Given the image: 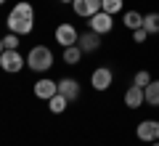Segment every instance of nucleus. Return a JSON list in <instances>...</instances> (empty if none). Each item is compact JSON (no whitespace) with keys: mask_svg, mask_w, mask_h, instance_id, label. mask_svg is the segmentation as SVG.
<instances>
[{"mask_svg":"<svg viewBox=\"0 0 159 146\" xmlns=\"http://www.w3.org/2000/svg\"><path fill=\"white\" fill-rule=\"evenodd\" d=\"M8 29H11L13 35H29L34 29V8L32 3H27V0H21V3H16V6L8 11V19H6Z\"/></svg>","mask_w":159,"mask_h":146,"instance_id":"f257e3e1","label":"nucleus"},{"mask_svg":"<svg viewBox=\"0 0 159 146\" xmlns=\"http://www.w3.org/2000/svg\"><path fill=\"white\" fill-rule=\"evenodd\" d=\"M53 51L48 48V45H34V48H29L27 53V67L32 69V72H48V69L53 67Z\"/></svg>","mask_w":159,"mask_h":146,"instance_id":"f03ea898","label":"nucleus"},{"mask_svg":"<svg viewBox=\"0 0 159 146\" xmlns=\"http://www.w3.org/2000/svg\"><path fill=\"white\" fill-rule=\"evenodd\" d=\"M53 37H56V43L61 45V48H69V45H77L80 32H77V27H74V24L61 21V24L56 27V32H53Z\"/></svg>","mask_w":159,"mask_h":146,"instance_id":"7ed1b4c3","label":"nucleus"},{"mask_svg":"<svg viewBox=\"0 0 159 146\" xmlns=\"http://www.w3.org/2000/svg\"><path fill=\"white\" fill-rule=\"evenodd\" d=\"M111 82H114L111 67H96L90 72V85H93V90H98V93L109 90V88H111Z\"/></svg>","mask_w":159,"mask_h":146,"instance_id":"20e7f679","label":"nucleus"},{"mask_svg":"<svg viewBox=\"0 0 159 146\" xmlns=\"http://www.w3.org/2000/svg\"><path fill=\"white\" fill-rule=\"evenodd\" d=\"M24 56L19 51H3V56H0V69H3V72H8V74H16V72H21L24 69Z\"/></svg>","mask_w":159,"mask_h":146,"instance_id":"39448f33","label":"nucleus"},{"mask_svg":"<svg viewBox=\"0 0 159 146\" xmlns=\"http://www.w3.org/2000/svg\"><path fill=\"white\" fill-rule=\"evenodd\" d=\"M135 135H138V141H143V144L159 141V120H141L138 128H135Z\"/></svg>","mask_w":159,"mask_h":146,"instance_id":"423d86ee","label":"nucleus"},{"mask_svg":"<svg viewBox=\"0 0 159 146\" xmlns=\"http://www.w3.org/2000/svg\"><path fill=\"white\" fill-rule=\"evenodd\" d=\"M88 29H93V32H98V35H109L114 29V16L106 13V11H98L96 16L88 19Z\"/></svg>","mask_w":159,"mask_h":146,"instance_id":"0eeeda50","label":"nucleus"},{"mask_svg":"<svg viewBox=\"0 0 159 146\" xmlns=\"http://www.w3.org/2000/svg\"><path fill=\"white\" fill-rule=\"evenodd\" d=\"M58 93V80H51V77H43L34 82V96H37L40 101H48L53 96Z\"/></svg>","mask_w":159,"mask_h":146,"instance_id":"6e6552de","label":"nucleus"},{"mask_svg":"<svg viewBox=\"0 0 159 146\" xmlns=\"http://www.w3.org/2000/svg\"><path fill=\"white\" fill-rule=\"evenodd\" d=\"M77 45H80V51H82V53H96L98 48H101V35L93 32V29H88V32H80Z\"/></svg>","mask_w":159,"mask_h":146,"instance_id":"1a4fd4ad","label":"nucleus"},{"mask_svg":"<svg viewBox=\"0 0 159 146\" xmlns=\"http://www.w3.org/2000/svg\"><path fill=\"white\" fill-rule=\"evenodd\" d=\"M72 11L82 19H90L101 11V0H74L72 3Z\"/></svg>","mask_w":159,"mask_h":146,"instance_id":"9d476101","label":"nucleus"},{"mask_svg":"<svg viewBox=\"0 0 159 146\" xmlns=\"http://www.w3.org/2000/svg\"><path fill=\"white\" fill-rule=\"evenodd\" d=\"M58 93H61L69 104L77 101V98H80V80H74V77H61V80H58Z\"/></svg>","mask_w":159,"mask_h":146,"instance_id":"9b49d317","label":"nucleus"},{"mask_svg":"<svg viewBox=\"0 0 159 146\" xmlns=\"http://www.w3.org/2000/svg\"><path fill=\"white\" fill-rule=\"evenodd\" d=\"M125 106L127 109H141L143 104H146V93H143V88H138V85H130V88L125 90Z\"/></svg>","mask_w":159,"mask_h":146,"instance_id":"f8f14e48","label":"nucleus"},{"mask_svg":"<svg viewBox=\"0 0 159 146\" xmlns=\"http://www.w3.org/2000/svg\"><path fill=\"white\" fill-rule=\"evenodd\" d=\"M82 56H85V53L80 51V45H69V48H64V53H61L64 64H69V67H77V64L82 61Z\"/></svg>","mask_w":159,"mask_h":146,"instance_id":"ddd939ff","label":"nucleus"},{"mask_svg":"<svg viewBox=\"0 0 159 146\" xmlns=\"http://www.w3.org/2000/svg\"><path fill=\"white\" fill-rule=\"evenodd\" d=\"M122 24H125L130 32H135V29H141V27H143V13H138V11H125V16H122Z\"/></svg>","mask_w":159,"mask_h":146,"instance_id":"4468645a","label":"nucleus"},{"mask_svg":"<svg viewBox=\"0 0 159 146\" xmlns=\"http://www.w3.org/2000/svg\"><path fill=\"white\" fill-rule=\"evenodd\" d=\"M146 93V104L148 106H159V80H151V82L143 88Z\"/></svg>","mask_w":159,"mask_h":146,"instance_id":"2eb2a0df","label":"nucleus"},{"mask_svg":"<svg viewBox=\"0 0 159 146\" xmlns=\"http://www.w3.org/2000/svg\"><path fill=\"white\" fill-rule=\"evenodd\" d=\"M143 29H146L148 35H159V11L143 13Z\"/></svg>","mask_w":159,"mask_h":146,"instance_id":"dca6fc26","label":"nucleus"},{"mask_svg":"<svg viewBox=\"0 0 159 146\" xmlns=\"http://www.w3.org/2000/svg\"><path fill=\"white\" fill-rule=\"evenodd\" d=\"M66 106H69V101L64 98L61 93H56L53 98H48V109H51L53 114H61V112H66Z\"/></svg>","mask_w":159,"mask_h":146,"instance_id":"f3484780","label":"nucleus"},{"mask_svg":"<svg viewBox=\"0 0 159 146\" xmlns=\"http://www.w3.org/2000/svg\"><path fill=\"white\" fill-rule=\"evenodd\" d=\"M125 8V0H101V11H106V13H119Z\"/></svg>","mask_w":159,"mask_h":146,"instance_id":"a211bd4d","label":"nucleus"},{"mask_svg":"<svg viewBox=\"0 0 159 146\" xmlns=\"http://www.w3.org/2000/svg\"><path fill=\"white\" fill-rule=\"evenodd\" d=\"M151 80H154V77H151V72H148V69H138L135 77H133V85H138V88H146Z\"/></svg>","mask_w":159,"mask_h":146,"instance_id":"6ab92c4d","label":"nucleus"},{"mask_svg":"<svg viewBox=\"0 0 159 146\" xmlns=\"http://www.w3.org/2000/svg\"><path fill=\"white\" fill-rule=\"evenodd\" d=\"M3 45H6L8 51H19V35H6V37H3Z\"/></svg>","mask_w":159,"mask_h":146,"instance_id":"aec40b11","label":"nucleus"},{"mask_svg":"<svg viewBox=\"0 0 159 146\" xmlns=\"http://www.w3.org/2000/svg\"><path fill=\"white\" fill-rule=\"evenodd\" d=\"M146 37H148V32H146V29H135V32H133V43H138V45H141V43H146Z\"/></svg>","mask_w":159,"mask_h":146,"instance_id":"412c9836","label":"nucleus"},{"mask_svg":"<svg viewBox=\"0 0 159 146\" xmlns=\"http://www.w3.org/2000/svg\"><path fill=\"white\" fill-rule=\"evenodd\" d=\"M3 51H6V45H3V37H0V56H3Z\"/></svg>","mask_w":159,"mask_h":146,"instance_id":"4be33fe9","label":"nucleus"},{"mask_svg":"<svg viewBox=\"0 0 159 146\" xmlns=\"http://www.w3.org/2000/svg\"><path fill=\"white\" fill-rule=\"evenodd\" d=\"M58 3H74V0H58Z\"/></svg>","mask_w":159,"mask_h":146,"instance_id":"5701e85b","label":"nucleus"},{"mask_svg":"<svg viewBox=\"0 0 159 146\" xmlns=\"http://www.w3.org/2000/svg\"><path fill=\"white\" fill-rule=\"evenodd\" d=\"M151 146H159V141H154V144H151Z\"/></svg>","mask_w":159,"mask_h":146,"instance_id":"b1692460","label":"nucleus"},{"mask_svg":"<svg viewBox=\"0 0 159 146\" xmlns=\"http://www.w3.org/2000/svg\"><path fill=\"white\" fill-rule=\"evenodd\" d=\"M3 3H6V0H0V6H3Z\"/></svg>","mask_w":159,"mask_h":146,"instance_id":"393cba45","label":"nucleus"}]
</instances>
